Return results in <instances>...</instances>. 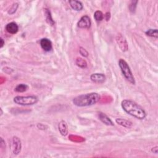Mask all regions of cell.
Returning a JSON list of instances; mask_svg holds the SVG:
<instances>
[{"mask_svg":"<svg viewBox=\"0 0 158 158\" xmlns=\"http://www.w3.org/2000/svg\"><path fill=\"white\" fill-rule=\"evenodd\" d=\"M121 106L125 112L138 119L143 120L146 117L145 110L131 100H123L121 102Z\"/></svg>","mask_w":158,"mask_h":158,"instance_id":"obj_1","label":"cell"},{"mask_svg":"<svg viewBox=\"0 0 158 158\" xmlns=\"http://www.w3.org/2000/svg\"><path fill=\"white\" fill-rule=\"evenodd\" d=\"M100 95L97 93H89L79 95L73 99V103L78 107L89 106L97 103L100 99Z\"/></svg>","mask_w":158,"mask_h":158,"instance_id":"obj_2","label":"cell"},{"mask_svg":"<svg viewBox=\"0 0 158 158\" xmlns=\"http://www.w3.org/2000/svg\"><path fill=\"white\" fill-rule=\"evenodd\" d=\"M118 65L125 79L130 83H131L132 85H135V80L130 69V67L127 64V62L124 59H120L118 60Z\"/></svg>","mask_w":158,"mask_h":158,"instance_id":"obj_3","label":"cell"},{"mask_svg":"<svg viewBox=\"0 0 158 158\" xmlns=\"http://www.w3.org/2000/svg\"><path fill=\"white\" fill-rule=\"evenodd\" d=\"M38 101V98L36 96H17L14 98V102L21 106H30L35 104Z\"/></svg>","mask_w":158,"mask_h":158,"instance_id":"obj_4","label":"cell"},{"mask_svg":"<svg viewBox=\"0 0 158 158\" xmlns=\"http://www.w3.org/2000/svg\"><path fill=\"white\" fill-rule=\"evenodd\" d=\"M116 42L118 44V47L121 49L122 51L125 52L128 50V43L127 41L125 39V38L120 33H118L116 36L115 38Z\"/></svg>","mask_w":158,"mask_h":158,"instance_id":"obj_5","label":"cell"},{"mask_svg":"<svg viewBox=\"0 0 158 158\" xmlns=\"http://www.w3.org/2000/svg\"><path fill=\"white\" fill-rule=\"evenodd\" d=\"M12 152L14 154H19L22 149V143L20 139L17 136H13L12 138Z\"/></svg>","mask_w":158,"mask_h":158,"instance_id":"obj_6","label":"cell"},{"mask_svg":"<svg viewBox=\"0 0 158 158\" xmlns=\"http://www.w3.org/2000/svg\"><path fill=\"white\" fill-rule=\"evenodd\" d=\"M91 22L88 15L82 16L77 23V26L81 28H89L91 27Z\"/></svg>","mask_w":158,"mask_h":158,"instance_id":"obj_7","label":"cell"},{"mask_svg":"<svg viewBox=\"0 0 158 158\" xmlns=\"http://www.w3.org/2000/svg\"><path fill=\"white\" fill-rule=\"evenodd\" d=\"M90 79L96 83H102L105 81L106 78L104 74L101 73H94L91 75Z\"/></svg>","mask_w":158,"mask_h":158,"instance_id":"obj_8","label":"cell"},{"mask_svg":"<svg viewBox=\"0 0 158 158\" xmlns=\"http://www.w3.org/2000/svg\"><path fill=\"white\" fill-rule=\"evenodd\" d=\"M40 46L41 47V48L44 50L46 52H49L50 51H51L52 48V43L51 41L50 40L48 39V38H42L40 40Z\"/></svg>","mask_w":158,"mask_h":158,"instance_id":"obj_9","label":"cell"},{"mask_svg":"<svg viewBox=\"0 0 158 158\" xmlns=\"http://www.w3.org/2000/svg\"><path fill=\"white\" fill-rule=\"evenodd\" d=\"M98 117H99V119L105 125H109V126L114 125L113 122L106 114L101 112H98Z\"/></svg>","mask_w":158,"mask_h":158,"instance_id":"obj_10","label":"cell"},{"mask_svg":"<svg viewBox=\"0 0 158 158\" xmlns=\"http://www.w3.org/2000/svg\"><path fill=\"white\" fill-rule=\"evenodd\" d=\"M6 30L10 33V34H15L16 33L18 30H19V26L17 25V24L15 22H10L8 23L6 25Z\"/></svg>","mask_w":158,"mask_h":158,"instance_id":"obj_11","label":"cell"},{"mask_svg":"<svg viewBox=\"0 0 158 158\" xmlns=\"http://www.w3.org/2000/svg\"><path fill=\"white\" fill-rule=\"evenodd\" d=\"M115 122L117 124L127 128H130L133 126V123L131 121L124 118H117L115 119Z\"/></svg>","mask_w":158,"mask_h":158,"instance_id":"obj_12","label":"cell"},{"mask_svg":"<svg viewBox=\"0 0 158 158\" xmlns=\"http://www.w3.org/2000/svg\"><path fill=\"white\" fill-rule=\"evenodd\" d=\"M58 129L60 133L62 136H66L68 133V127L67 123L64 120H61L58 125Z\"/></svg>","mask_w":158,"mask_h":158,"instance_id":"obj_13","label":"cell"},{"mask_svg":"<svg viewBox=\"0 0 158 158\" xmlns=\"http://www.w3.org/2000/svg\"><path fill=\"white\" fill-rule=\"evenodd\" d=\"M69 4L70 7L75 10L77 11H80L81 10H82L83 6L82 3L79 1H77V0H72V1H69Z\"/></svg>","mask_w":158,"mask_h":158,"instance_id":"obj_14","label":"cell"},{"mask_svg":"<svg viewBox=\"0 0 158 158\" xmlns=\"http://www.w3.org/2000/svg\"><path fill=\"white\" fill-rule=\"evenodd\" d=\"M44 15L46 17V22L51 25H54L55 22L52 19V15H51V12L50 10L48 9H44Z\"/></svg>","mask_w":158,"mask_h":158,"instance_id":"obj_15","label":"cell"},{"mask_svg":"<svg viewBox=\"0 0 158 158\" xmlns=\"http://www.w3.org/2000/svg\"><path fill=\"white\" fill-rule=\"evenodd\" d=\"M28 85L24 83H21L16 86V87L15 88V91L18 93H23L26 91L28 89Z\"/></svg>","mask_w":158,"mask_h":158,"instance_id":"obj_16","label":"cell"},{"mask_svg":"<svg viewBox=\"0 0 158 158\" xmlns=\"http://www.w3.org/2000/svg\"><path fill=\"white\" fill-rule=\"evenodd\" d=\"M75 63H76L77 65L80 68L84 69V68H86L87 67V62H86V61L85 59H82L81 57H77L76 59Z\"/></svg>","mask_w":158,"mask_h":158,"instance_id":"obj_17","label":"cell"},{"mask_svg":"<svg viewBox=\"0 0 158 158\" xmlns=\"http://www.w3.org/2000/svg\"><path fill=\"white\" fill-rule=\"evenodd\" d=\"M145 33L149 36L154 37V38H157L158 37V31H157V28L149 29L145 32Z\"/></svg>","mask_w":158,"mask_h":158,"instance_id":"obj_18","label":"cell"},{"mask_svg":"<svg viewBox=\"0 0 158 158\" xmlns=\"http://www.w3.org/2000/svg\"><path fill=\"white\" fill-rule=\"evenodd\" d=\"M94 18L97 22H101L104 19V14L101 10H96L94 14Z\"/></svg>","mask_w":158,"mask_h":158,"instance_id":"obj_19","label":"cell"},{"mask_svg":"<svg viewBox=\"0 0 158 158\" xmlns=\"http://www.w3.org/2000/svg\"><path fill=\"white\" fill-rule=\"evenodd\" d=\"M138 3V1H131L129 4V9L131 12H135L136 8V4Z\"/></svg>","mask_w":158,"mask_h":158,"instance_id":"obj_20","label":"cell"},{"mask_svg":"<svg viewBox=\"0 0 158 158\" xmlns=\"http://www.w3.org/2000/svg\"><path fill=\"white\" fill-rule=\"evenodd\" d=\"M18 7H19L18 3H14V4H12V7L10 8L9 10L8 11V14H10V15L14 14L16 12V10H17V9Z\"/></svg>","mask_w":158,"mask_h":158,"instance_id":"obj_21","label":"cell"},{"mask_svg":"<svg viewBox=\"0 0 158 158\" xmlns=\"http://www.w3.org/2000/svg\"><path fill=\"white\" fill-rule=\"evenodd\" d=\"M79 52L80 54L83 56V57H88V51L83 48L80 47L79 49Z\"/></svg>","mask_w":158,"mask_h":158,"instance_id":"obj_22","label":"cell"},{"mask_svg":"<svg viewBox=\"0 0 158 158\" xmlns=\"http://www.w3.org/2000/svg\"><path fill=\"white\" fill-rule=\"evenodd\" d=\"M104 17L105 18V19H106V21L109 20V19H110V12H107L105 14V15H104Z\"/></svg>","mask_w":158,"mask_h":158,"instance_id":"obj_23","label":"cell"},{"mask_svg":"<svg viewBox=\"0 0 158 158\" xmlns=\"http://www.w3.org/2000/svg\"><path fill=\"white\" fill-rule=\"evenodd\" d=\"M151 151L154 153V154H157V152H158V147L157 146H155L154 148H152L151 149Z\"/></svg>","mask_w":158,"mask_h":158,"instance_id":"obj_24","label":"cell"},{"mask_svg":"<svg viewBox=\"0 0 158 158\" xmlns=\"http://www.w3.org/2000/svg\"><path fill=\"white\" fill-rule=\"evenodd\" d=\"M0 41H1V48H2L4 44V41L2 38H0Z\"/></svg>","mask_w":158,"mask_h":158,"instance_id":"obj_25","label":"cell"}]
</instances>
